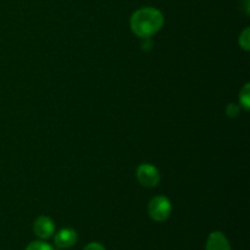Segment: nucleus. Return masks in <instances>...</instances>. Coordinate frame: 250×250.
Segmentation results:
<instances>
[{
	"label": "nucleus",
	"instance_id": "nucleus-1",
	"mask_svg": "<svg viewBox=\"0 0 250 250\" xmlns=\"http://www.w3.org/2000/svg\"><path fill=\"white\" fill-rule=\"evenodd\" d=\"M164 15L155 7H141L132 14L129 27L139 38L146 39L155 34L164 26Z\"/></svg>",
	"mask_w": 250,
	"mask_h": 250
},
{
	"label": "nucleus",
	"instance_id": "nucleus-2",
	"mask_svg": "<svg viewBox=\"0 0 250 250\" xmlns=\"http://www.w3.org/2000/svg\"><path fill=\"white\" fill-rule=\"evenodd\" d=\"M172 212V205L168 198L164 195H158L154 197L148 204V214L154 221L163 222L170 217Z\"/></svg>",
	"mask_w": 250,
	"mask_h": 250
},
{
	"label": "nucleus",
	"instance_id": "nucleus-11",
	"mask_svg": "<svg viewBox=\"0 0 250 250\" xmlns=\"http://www.w3.org/2000/svg\"><path fill=\"white\" fill-rule=\"evenodd\" d=\"M83 250H105L104 247L100 243H97V242H92V243L87 244Z\"/></svg>",
	"mask_w": 250,
	"mask_h": 250
},
{
	"label": "nucleus",
	"instance_id": "nucleus-7",
	"mask_svg": "<svg viewBox=\"0 0 250 250\" xmlns=\"http://www.w3.org/2000/svg\"><path fill=\"white\" fill-rule=\"evenodd\" d=\"M239 103L241 106L244 107L246 110H249L250 107V90H249V83H247L243 87V89L239 93Z\"/></svg>",
	"mask_w": 250,
	"mask_h": 250
},
{
	"label": "nucleus",
	"instance_id": "nucleus-6",
	"mask_svg": "<svg viewBox=\"0 0 250 250\" xmlns=\"http://www.w3.org/2000/svg\"><path fill=\"white\" fill-rule=\"evenodd\" d=\"M205 250H232L229 239L222 232L215 231L209 234Z\"/></svg>",
	"mask_w": 250,
	"mask_h": 250
},
{
	"label": "nucleus",
	"instance_id": "nucleus-3",
	"mask_svg": "<svg viewBox=\"0 0 250 250\" xmlns=\"http://www.w3.org/2000/svg\"><path fill=\"white\" fill-rule=\"evenodd\" d=\"M137 180L143 187L153 188L160 182V173L158 168L148 163L141 164L137 168Z\"/></svg>",
	"mask_w": 250,
	"mask_h": 250
},
{
	"label": "nucleus",
	"instance_id": "nucleus-5",
	"mask_svg": "<svg viewBox=\"0 0 250 250\" xmlns=\"http://www.w3.org/2000/svg\"><path fill=\"white\" fill-rule=\"evenodd\" d=\"M77 232L72 229H62L54 237V243L58 248L66 249L71 248L73 244L77 243Z\"/></svg>",
	"mask_w": 250,
	"mask_h": 250
},
{
	"label": "nucleus",
	"instance_id": "nucleus-4",
	"mask_svg": "<svg viewBox=\"0 0 250 250\" xmlns=\"http://www.w3.org/2000/svg\"><path fill=\"white\" fill-rule=\"evenodd\" d=\"M33 231L37 237L41 239H48L55 233V224L53 220L48 216H39L34 221Z\"/></svg>",
	"mask_w": 250,
	"mask_h": 250
},
{
	"label": "nucleus",
	"instance_id": "nucleus-10",
	"mask_svg": "<svg viewBox=\"0 0 250 250\" xmlns=\"http://www.w3.org/2000/svg\"><path fill=\"white\" fill-rule=\"evenodd\" d=\"M239 112V106L236 104H229L226 109V114L227 116L229 117H236Z\"/></svg>",
	"mask_w": 250,
	"mask_h": 250
},
{
	"label": "nucleus",
	"instance_id": "nucleus-8",
	"mask_svg": "<svg viewBox=\"0 0 250 250\" xmlns=\"http://www.w3.org/2000/svg\"><path fill=\"white\" fill-rule=\"evenodd\" d=\"M239 45L242 49L248 51L250 45V31L249 28H246L241 34H239Z\"/></svg>",
	"mask_w": 250,
	"mask_h": 250
},
{
	"label": "nucleus",
	"instance_id": "nucleus-9",
	"mask_svg": "<svg viewBox=\"0 0 250 250\" xmlns=\"http://www.w3.org/2000/svg\"><path fill=\"white\" fill-rule=\"evenodd\" d=\"M26 250H54V248L50 244L43 241H34L28 244Z\"/></svg>",
	"mask_w": 250,
	"mask_h": 250
}]
</instances>
